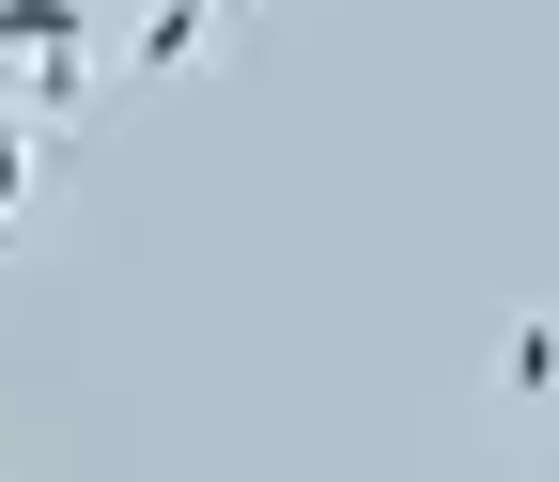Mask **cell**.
Masks as SVG:
<instances>
[{"label":"cell","instance_id":"1","mask_svg":"<svg viewBox=\"0 0 559 482\" xmlns=\"http://www.w3.org/2000/svg\"><path fill=\"white\" fill-rule=\"evenodd\" d=\"M0 109H94V0H0Z\"/></svg>","mask_w":559,"mask_h":482},{"label":"cell","instance_id":"2","mask_svg":"<svg viewBox=\"0 0 559 482\" xmlns=\"http://www.w3.org/2000/svg\"><path fill=\"white\" fill-rule=\"evenodd\" d=\"M234 32H249V0H156V16L124 32V62H140V79H187V62H218Z\"/></svg>","mask_w":559,"mask_h":482},{"label":"cell","instance_id":"3","mask_svg":"<svg viewBox=\"0 0 559 482\" xmlns=\"http://www.w3.org/2000/svg\"><path fill=\"white\" fill-rule=\"evenodd\" d=\"M62 187V125H32V109H0V249L32 234V202Z\"/></svg>","mask_w":559,"mask_h":482},{"label":"cell","instance_id":"4","mask_svg":"<svg viewBox=\"0 0 559 482\" xmlns=\"http://www.w3.org/2000/svg\"><path fill=\"white\" fill-rule=\"evenodd\" d=\"M498 389L513 404H559V311H513L498 327Z\"/></svg>","mask_w":559,"mask_h":482}]
</instances>
